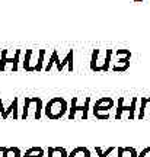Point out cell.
Listing matches in <instances>:
<instances>
[{
  "mask_svg": "<svg viewBox=\"0 0 150 157\" xmlns=\"http://www.w3.org/2000/svg\"><path fill=\"white\" fill-rule=\"evenodd\" d=\"M45 50H25V58H23V70L25 71H41L44 70Z\"/></svg>",
  "mask_w": 150,
  "mask_h": 157,
  "instance_id": "cell-1",
  "label": "cell"
},
{
  "mask_svg": "<svg viewBox=\"0 0 150 157\" xmlns=\"http://www.w3.org/2000/svg\"><path fill=\"white\" fill-rule=\"evenodd\" d=\"M66 113H69V103L64 98L60 96L51 98L44 106V115L48 119H60Z\"/></svg>",
  "mask_w": 150,
  "mask_h": 157,
  "instance_id": "cell-2",
  "label": "cell"
},
{
  "mask_svg": "<svg viewBox=\"0 0 150 157\" xmlns=\"http://www.w3.org/2000/svg\"><path fill=\"white\" fill-rule=\"evenodd\" d=\"M44 112V103L42 99L38 96H25L23 99V109H22V119H28L32 117L34 119H41Z\"/></svg>",
  "mask_w": 150,
  "mask_h": 157,
  "instance_id": "cell-3",
  "label": "cell"
},
{
  "mask_svg": "<svg viewBox=\"0 0 150 157\" xmlns=\"http://www.w3.org/2000/svg\"><path fill=\"white\" fill-rule=\"evenodd\" d=\"M112 50H101L96 48L90 57V70L92 71H108L109 63L112 61Z\"/></svg>",
  "mask_w": 150,
  "mask_h": 157,
  "instance_id": "cell-4",
  "label": "cell"
},
{
  "mask_svg": "<svg viewBox=\"0 0 150 157\" xmlns=\"http://www.w3.org/2000/svg\"><path fill=\"white\" fill-rule=\"evenodd\" d=\"M89 108H90L89 96L85 99L83 105H77V96H73L72 103L69 106L67 119H88V117H89Z\"/></svg>",
  "mask_w": 150,
  "mask_h": 157,
  "instance_id": "cell-5",
  "label": "cell"
},
{
  "mask_svg": "<svg viewBox=\"0 0 150 157\" xmlns=\"http://www.w3.org/2000/svg\"><path fill=\"white\" fill-rule=\"evenodd\" d=\"M9 50H2L0 54V71H15L16 73L19 68V60H21V54L22 50H15V54L12 57H7Z\"/></svg>",
  "mask_w": 150,
  "mask_h": 157,
  "instance_id": "cell-6",
  "label": "cell"
},
{
  "mask_svg": "<svg viewBox=\"0 0 150 157\" xmlns=\"http://www.w3.org/2000/svg\"><path fill=\"white\" fill-rule=\"evenodd\" d=\"M114 99L112 98H101L95 102V105L92 106V112L93 117L98 119H108L109 118V111L114 108Z\"/></svg>",
  "mask_w": 150,
  "mask_h": 157,
  "instance_id": "cell-7",
  "label": "cell"
},
{
  "mask_svg": "<svg viewBox=\"0 0 150 157\" xmlns=\"http://www.w3.org/2000/svg\"><path fill=\"white\" fill-rule=\"evenodd\" d=\"M136 105H137V98H133V102L130 106H124V98H120L118 99V108H117V113H115V118L117 119H121V118H125V119H134V111H136Z\"/></svg>",
  "mask_w": 150,
  "mask_h": 157,
  "instance_id": "cell-8",
  "label": "cell"
},
{
  "mask_svg": "<svg viewBox=\"0 0 150 157\" xmlns=\"http://www.w3.org/2000/svg\"><path fill=\"white\" fill-rule=\"evenodd\" d=\"M115 66L112 67L114 71H125L130 67V58H131V52L128 50H117L115 51Z\"/></svg>",
  "mask_w": 150,
  "mask_h": 157,
  "instance_id": "cell-9",
  "label": "cell"
},
{
  "mask_svg": "<svg viewBox=\"0 0 150 157\" xmlns=\"http://www.w3.org/2000/svg\"><path fill=\"white\" fill-rule=\"evenodd\" d=\"M18 103H19V99H18V98H13V101L10 102L9 108H6V109H5V106L2 108V111H0L2 118H3V119H7L9 115L13 113V119H19V115H18V109H19V106H18Z\"/></svg>",
  "mask_w": 150,
  "mask_h": 157,
  "instance_id": "cell-10",
  "label": "cell"
},
{
  "mask_svg": "<svg viewBox=\"0 0 150 157\" xmlns=\"http://www.w3.org/2000/svg\"><path fill=\"white\" fill-rule=\"evenodd\" d=\"M54 66H56L57 71H61V70H63V60L60 61V58H58V51H57V50L53 51L50 60H48V61H47V64H45L44 70H45V71H50Z\"/></svg>",
  "mask_w": 150,
  "mask_h": 157,
  "instance_id": "cell-11",
  "label": "cell"
},
{
  "mask_svg": "<svg viewBox=\"0 0 150 157\" xmlns=\"http://www.w3.org/2000/svg\"><path fill=\"white\" fill-rule=\"evenodd\" d=\"M147 118L150 119V98H141V106H140L139 119Z\"/></svg>",
  "mask_w": 150,
  "mask_h": 157,
  "instance_id": "cell-12",
  "label": "cell"
},
{
  "mask_svg": "<svg viewBox=\"0 0 150 157\" xmlns=\"http://www.w3.org/2000/svg\"><path fill=\"white\" fill-rule=\"evenodd\" d=\"M45 157H69V153L64 147H48V153Z\"/></svg>",
  "mask_w": 150,
  "mask_h": 157,
  "instance_id": "cell-13",
  "label": "cell"
},
{
  "mask_svg": "<svg viewBox=\"0 0 150 157\" xmlns=\"http://www.w3.org/2000/svg\"><path fill=\"white\" fill-rule=\"evenodd\" d=\"M22 157H45V150L42 147H31L23 153Z\"/></svg>",
  "mask_w": 150,
  "mask_h": 157,
  "instance_id": "cell-14",
  "label": "cell"
},
{
  "mask_svg": "<svg viewBox=\"0 0 150 157\" xmlns=\"http://www.w3.org/2000/svg\"><path fill=\"white\" fill-rule=\"evenodd\" d=\"M69 157H92L90 150L86 147H76L69 153Z\"/></svg>",
  "mask_w": 150,
  "mask_h": 157,
  "instance_id": "cell-15",
  "label": "cell"
},
{
  "mask_svg": "<svg viewBox=\"0 0 150 157\" xmlns=\"http://www.w3.org/2000/svg\"><path fill=\"white\" fill-rule=\"evenodd\" d=\"M117 157H139V153L133 147H120Z\"/></svg>",
  "mask_w": 150,
  "mask_h": 157,
  "instance_id": "cell-16",
  "label": "cell"
},
{
  "mask_svg": "<svg viewBox=\"0 0 150 157\" xmlns=\"http://www.w3.org/2000/svg\"><path fill=\"white\" fill-rule=\"evenodd\" d=\"M3 157H22V151L18 147H6Z\"/></svg>",
  "mask_w": 150,
  "mask_h": 157,
  "instance_id": "cell-17",
  "label": "cell"
},
{
  "mask_svg": "<svg viewBox=\"0 0 150 157\" xmlns=\"http://www.w3.org/2000/svg\"><path fill=\"white\" fill-rule=\"evenodd\" d=\"M95 151L98 153V157H108V154H111L112 151H115V147H109L108 150H102L101 147H96Z\"/></svg>",
  "mask_w": 150,
  "mask_h": 157,
  "instance_id": "cell-18",
  "label": "cell"
},
{
  "mask_svg": "<svg viewBox=\"0 0 150 157\" xmlns=\"http://www.w3.org/2000/svg\"><path fill=\"white\" fill-rule=\"evenodd\" d=\"M139 157H150V147H146L144 150L139 154Z\"/></svg>",
  "mask_w": 150,
  "mask_h": 157,
  "instance_id": "cell-19",
  "label": "cell"
},
{
  "mask_svg": "<svg viewBox=\"0 0 150 157\" xmlns=\"http://www.w3.org/2000/svg\"><path fill=\"white\" fill-rule=\"evenodd\" d=\"M6 147H0V157H3V153H5Z\"/></svg>",
  "mask_w": 150,
  "mask_h": 157,
  "instance_id": "cell-20",
  "label": "cell"
},
{
  "mask_svg": "<svg viewBox=\"0 0 150 157\" xmlns=\"http://www.w3.org/2000/svg\"><path fill=\"white\" fill-rule=\"evenodd\" d=\"M2 108H3V101H2V98H0V111H2Z\"/></svg>",
  "mask_w": 150,
  "mask_h": 157,
  "instance_id": "cell-21",
  "label": "cell"
}]
</instances>
